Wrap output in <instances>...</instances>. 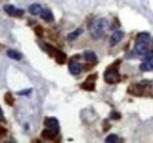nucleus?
Here are the masks:
<instances>
[{
  "instance_id": "4",
  "label": "nucleus",
  "mask_w": 153,
  "mask_h": 143,
  "mask_svg": "<svg viewBox=\"0 0 153 143\" xmlns=\"http://www.w3.org/2000/svg\"><path fill=\"white\" fill-rule=\"evenodd\" d=\"M45 125L48 129H53V130L59 131V122H58L57 119H54V117H47L46 121H45Z\"/></svg>"
},
{
  "instance_id": "6",
  "label": "nucleus",
  "mask_w": 153,
  "mask_h": 143,
  "mask_svg": "<svg viewBox=\"0 0 153 143\" xmlns=\"http://www.w3.org/2000/svg\"><path fill=\"white\" fill-rule=\"evenodd\" d=\"M68 69L71 72V74L78 75V74L81 72V66H80V63L76 62V61H71L70 65H68Z\"/></svg>"
},
{
  "instance_id": "21",
  "label": "nucleus",
  "mask_w": 153,
  "mask_h": 143,
  "mask_svg": "<svg viewBox=\"0 0 153 143\" xmlns=\"http://www.w3.org/2000/svg\"><path fill=\"white\" fill-rule=\"evenodd\" d=\"M145 60H153V52L149 53L147 55H145V56H144V61H145Z\"/></svg>"
},
{
  "instance_id": "3",
  "label": "nucleus",
  "mask_w": 153,
  "mask_h": 143,
  "mask_svg": "<svg viewBox=\"0 0 153 143\" xmlns=\"http://www.w3.org/2000/svg\"><path fill=\"white\" fill-rule=\"evenodd\" d=\"M134 51L138 54H146L147 53V42L145 41H135Z\"/></svg>"
},
{
  "instance_id": "5",
  "label": "nucleus",
  "mask_w": 153,
  "mask_h": 143,
  "mask_svg": "<svg viewBox=\"0 0 153 143\" xmlns=\"http://www.w3.org/2000/svg\"><path fill=\"white\" fill-rule=\"evenodd\" d=\"M123 38H124V33H123V32L115 31L114 33L111 35V38H110V43H111V46H115L117 43H119V42L123 40Z\"/></svg>"
},
{
  "instance_id": "19",
  "label": "nucleus",
  "mask_w": 153,
  "mask_h": 143,
  "mask_svg": "<svg viewBox=\"0 0 153 143\" xmlns=\"http://www.w3.org/2000/svg\"><path fill=\"white\" fill-rule=\"evenodd\" d=\"M5 100H6L7 105H10V106L13 105V97H12V94H11V93H7V94L5 95Z\"/></svg>"
},
{
  "instance_id": "13",
  "label": "nucleus",
  "mask_w": 153,
  "mask_h": 143,
  "mask_svg": "<svg viewBox=\"0 0 153 143\" xmlns=\"http://www.w3.org/2000/svg\"><path fill=\"white\" fill-rule=\"evenodd\" d=\"M7 55H8L11 59H13V60H21V54H20L19 52H17V51L8 49V51H7Z\"/></svg>"
},
{
  "instance_id": "1",
  "label": "nucleus",
  "mask_w": 153,
  "mask_h": 143,
  "mask_svg": "<svg viewBox=\"0 0 153 143\" xmlns=\"http://www.w3.org/2000/svg\"><path fill=\"white\" fill-rule=\"evenodd\" d=\"M107 27V20L106 19H97L91 26V35L93 39H100L104 34L105 29Z\"/></svg>"
},
{
  "instance_id": "7",
  "label": "nucleus",
  "mask_w": 153,
  "mask_h": 143,
  "mask_svg": "<svg viewBox=\"0 0 153 143\" xmlns=\"http://www.w3.org/2000/svg\"><path fill=\"white\" fill-rule=\"evenodd\" d=\"M57 134H58L57 130H53V129H48V128H46V129L41 133V136H42L44 139L52 140V139H54V137L57 136Z\"/></svg>"
},
{
  "instance_id": "17",
  "label": "nucleus",
  "mask_w": 153,
  "mask_h": 143,
  "mask_svg": "<svg viewBox=\"0 0 153 143\" xmlns=\"http://www.w3.org/2000/svg\"><path fill=\"white\" fill-rule=\"evenodd\" d=\"M56 60H57L58 63H62V62H65V60H66V55H65L64 53H61V52H58L57 51Z\"/></svg>"
},
{
  "instance_id": "8",
  "label": "nucleus",
  "mask_w": 153,
  "mask_h": 143,
  "mask_svg": "<svg viewBox=\"0 0 153 143\" xmlns=\"http://www.w3.org/2000/svg\"><path fill=\"white\" fill-rule=\"evenodd\" d=\"M140 69L143 72L153 71V60H145L140 63Z\"/></svg>"
},
{
  "instance_id": "18",
  "label": "nucleus",
  "mask_w": 153,
  "mask_h": 143,
  "mask_svg": "<svg viewBox=\"0 0 153 143\" xmlns=\"http://www.w3.org/2000/svg\"><path fill=\"white\" fill-rule=\"evenodd\" d=\"M119 141V139H118V136L114 135V134H111V135H108L107 137H106V140H105V142L106 143H115Z\"/></svg>"
},
{
  "instance_id": "25",
  "label": "nucleus",
  "mask_w": 153,
  "mask_h": 143,
  "mask_svg": "<svg viewBox=\"0 0 153 143\" xmlns=\"http://www.w3.org/2000/svg\"><path fill=\"white\" fill-rule=\"evenodd\" d=\"M2 119H4V117H2V110H1V108H0V121H4Z\"/></svg>"
},
{
  "instance_id": "20",
  "label": "nucleus",
  "mask_w": 153,
  "mask_h": 143,
  "mask_svg": "<svg viewBox=\"0 0 153 143\" xmlns=\"http://www.w3.org/2000/svg\"><path fill=\"white\" fill-rule=\"evenodd\" d=\"M111 119H113V120H119V119H120V114H118V113H115V111H112Z\"/></svg>"
},
{
  "instance_id": "23",
  "label": "nucleus",
  "mask_w": 153,
  "mask_h": 143,
  "mask_svg": "<svg viewBox=\"0 0 153 143\" xmlns=\"http://www.w3.org/2000/svg\"><path fill=\"white\" fill-rule=\"evenodd\" d=\"M22 14H24V11H22V10H17L13 17H21Z\"/></svg>"
},
{
  "instance_id": "26",
  "label": "nucleus",
  "mask_w": 153,
  "mask_h": 143,
  "mask_svg": "<svg viewBox=\"0 0 153 143\" xmlns=\"http://www.w3.org/2000/svg\"><path fill=\"white\" fill-rule=\"evenodd\" d=\"M4 133H5V129H4V128H1V127H0V134H4Z\"/></svg>"
},
{
  "instance_id": "9",
  "label": "nucleus",
  "mask_w": 153,
  "mask_h": 143,
  "mask_svg": "<svg viewBox=\"0 0 153 143\" xmlns=\"http://www.w3.org/2000/svg\"><path fill=\"white\" fill-rule=\"evenodd\" d=\"M28 11H30V13H31L32 15H38V14L41 13L42 7H41V5H39V4H32V5L28 7Z\"/></svg>"
},
{
  "instance_id": "11",
  "label": "nucleus",
  "mask_w": 153,
  "mask_h": 143,
  "mask_svg": "<svg viewBox=\"0 0 153 143\" xmlns=\"http://www.w3.org/2000/svg\"><path fill=\"white\" fill-rule=\"evenodd\" d=\"M84 57H85V60L88 61V62H96L97 61L96 53H94V52H91V51H86V52L84 53Z\"/></svg>"
},
{
  "instance_id": "10",
  "label": "nucleus",
  "mask_w": 153,
  "mask_h": 143,
  "mask_svg": "<svg viewBox=\"0 0 153 143\" xmlns=\"http://www.w3.org/2000/svg\"><path fill=\"white\" fill-rule=\"evenodd\" d=\"M40 17H41L42 20H45L47 22L53 21V14H52V12L50 10H42L41 13H40Z\"/></svg>"
},
{
  "instance_id": "2",
  "label": "nucleus",
  "mask_w": 153,
  "mask_h": 143,
  "mask_svg": "<svg viewBox=\"0 0 153 143\" xmlns=\"http://www.w3.org/2000/svg\"><path fill=\"white\" fill-rule=\"evenodd\" d=\"M104 79H105V81L107 83H117L120 80V75H119V73H118V71L115 69L114 67H111L110 69H107L105 72Z\"/></svg>"
},
{
  "instance_id": "16",
  "label": "nucleus",
  "mask_w": 153,
  "mask_h": 143,
  "mask_svg": "<svg viewBox=\"0 0 153 143\" xmlns=\"http://www.w3.org/2000/svg\"><path fill=\"white\" fill-rule=\"evenodd\" d=\"M150 40V34L149 33H139L137 35V40L135 41H145V42H149Z\"/></svg>"
},
{
  "instance_id": "24",
  "label": "nucleus",
  "mask_w": 153,
  "mask_h": 143,
  "mask_svg": "<svg viewBox=\"0 0 153 143\" xmlns=\"http://www.w3.org/2000/svg\"><path fill=\"white\" fill-rule=\"evenodd\" d=\"M36 33L38 34V36H41L42 35V29H41L40 27H37V28H36Z\"/></svg>"
},
{
  "instance_id": "22",
  "label": "nucleus",
  "mask_w": 153,
  "mask_h": 143,
  "mask_svg": "<svg viewBox=\"0 0 153 143\" xmlns=\"http://www.w3.org/2000/svg\"><path fill=\"white\" fill-rule=\"evenodd\" d=\"M31 91H32V89H26V90H21L18 94H19V95H28Z\"/></svg>"
},
{
  "instance_id": "15",
  "label": "nucleus",
  "mask_w": 153,
  "mask_h": 143,
  "mask_svg": "<svg viewBox=\"0 0 153 143\" xmlns=\"http://www.w3.org/2000/svg\"><path fill=\"white\" fill-rule=\"evenodd\" d=\"M4 11H5L7 14H10V15H14L17 8H16L13 5H5V6H4Z\"/></svg>"
},
{
  "instance_id": "14",
  "label": "nucleus",
  "mask_w": 153,
  "mask_h": 143,
  "mask_svg": "<svg viewBox=\"0 0 153 143\" xmlns=\"http://www.w3.org/2000/svg\"><path fill=\"white\" fill-rule=\"evenodd\" d=\"M82 33V29L81 28H78L76 29L74 32H72V33H70L68 35H67V40H70V41H73V40H76L78 36L80 35Z\"/></svg>"
},
{
  "instance_id": "12",
  "label": "nucleus",
  "mask_w": 153,
  "mask_h": 143,
  "mask_svg": "<svg viewBox=\"0 0 153 143\" xmlns=\"http://www.w3.org/2000/svg\"><path fill=\"white\" fill-rule=\"evenodd\" d=\"M81 88L87 89V90H93L94 89V82H93V80L87 79V80L81 85Z\"/></svg>"
}]
</instances>
